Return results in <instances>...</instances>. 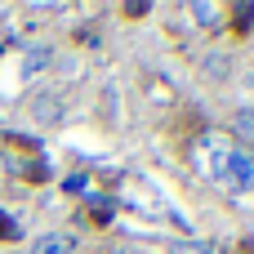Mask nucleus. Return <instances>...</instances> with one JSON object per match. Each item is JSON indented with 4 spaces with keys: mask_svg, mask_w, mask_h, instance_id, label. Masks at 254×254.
Instances as JSON below:
<instances>
[{
    "mask_svg": "<svg viewBox=\"0 0 254 254\" xmlns=\"http://www.w3.org/2000/svg\"><path fill=\"white\" fill-rule=\"evenodd\" d=\"M71 250H76V237H67V232H45L31 246V254H71Z\"/></svg>",
    "mask_w": 254,
    "mask_h": 254,
    "instance_id": "obj_1",
    "label": "nucleus"
},
{
    "mask_svg": "<svg viewBox=\"0 0 254 254\" xmlns=\"http://www.w3.org/2000/svg\"><path fill=\"white\" fill-rule=\"evenodd\" d=\"M232 143L254 147V107H237L232 112Z\"/></svg>",
    "mask_w": 254,
    "mask_h": 254,
    "instance_id": "obj_2",
    "label": "nucleus"
},
{
    "mask_svg": "<svg viewBox=\"0 0 254 254\" xmlns=\"http://www.w3.org/2000/svg\"><path fill=\"white\" fill-rule=\"evenodd\" d=\"M192 18H196L201 27H219V22H214V18H219V9H214V4H192Z\"/></svg>",
    "mask_w": 254,
    "mask_h": 254,
    "instance_id": "obj_3",
    "label": "nucleus"
},
{
    "mask_svg": "<svg viewBox=\"0 0 254 254\" xmlns=\"http://www.w3.org/2000/svg\"><path fill=\"white\" fill-rule=\"evenodd\" d=\"M170 254H210V246H201V241H174Z\"/></svg>",
    "mask_w": 254,
    "mask_h": 254,
    "instance_id": "obj_4",
    "label": "nucleus"
},
{
    "mask_svg": "<svg viewBox=\"0 0 254 254\" xmlns=\"http://www.w3.org/2000/svg\"><path fill=\"white\" fill-rule=\"evenodd\" d=\"M45 63H49V49H45V45H40V49H31V54H27V71H40V67H45Z\"/></svg>",
    "mask_w": 254,
    "mask_h": 254,
    "instance_id": "obj_5",
    "label": "nucleus"
},
{
    "mask_svg": "<svg viewBox=\"0 0 254 254\" xmlns=\"http://www.w3.org/2000/svg\"><path fill=\"white\" fill-rule=\"evenodd\" d=\"M246 192H254V165H250V174H246Z\"/></svg>",
    "mask_w": 254,
    "mask_h": 254,
    "instance_id": "obj_6",
    "label": "nucleus"
}]
</instances>
